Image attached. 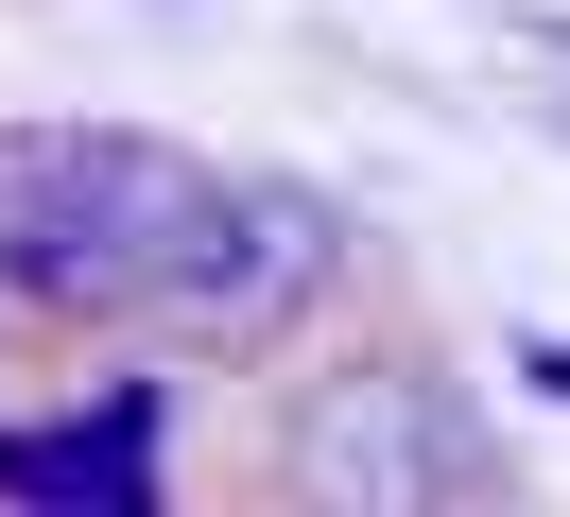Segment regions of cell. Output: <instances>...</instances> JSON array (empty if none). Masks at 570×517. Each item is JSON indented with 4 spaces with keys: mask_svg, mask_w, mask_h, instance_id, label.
Instances as JSON below:
<instances>
[{
    "mask_svg": "<svg viewBox=\"0 0 570 517\" xmlns=\"http://www.w3.org/2000/svg\"><path fill=\"white\" fill-rule=\"evenodd\" d=\"M0 500H156V397H105L87 431H0Z\"/></svg>",
    "mask_w": 570,
    "mask_h": 517,
    "instance_id": "277c9868",
    "label": "cell"
},
{
    "mask_svg": "<svg viewBox=\"0 0 570 517\" xmlns=\"http://www.w3.org/2000/svg\"><path fill=\"white\" fill-rule=\"evenodd\" d=\"M225 172L174 156V138H121V121H36L0 138V294L18 310H156L208 225Z\"/></svg>",
    "mask_w": 570,
    "mask_h": 517,
    "instance_id": "6da1fadb",
    "label": "cell"
},
{
    "mask_svg": "<svg viewBox=\"0 0 570 517\" xmlns=\"http://www.w3.org/2000/svg\"><path fill=\"white\" fill-rule=\"evenodd\" d=\"M277 466L312 483L328 517H432V500H466V483H484V448L432 414L415 362H346V379H312V397H294Z\"/></svg>",
    "mask_w": 570,
    "mask_h": 517,
    "instance_id": "7a4b0ae2",
    "label": "cell"
},
{
    "mask_svg": "<svg viewBox=\"0 0 570 517\" xmlns=\"http://www.w3.org/2000/svg\"><path fill=\"white\" fill-rule=\"evenodd\" d=\"M328 259H346V207H328V190H294V172H225L156 310H174L190 345H277L294 310L328 294Z\"/></svg>",
    "mask_w": 570,
    "mask_h": 517,
    "instance_id": "3957f363",
    "label": "cell"
}]
</instances>
